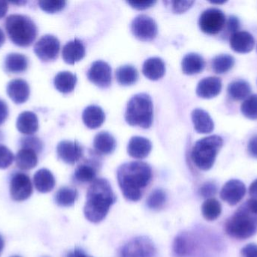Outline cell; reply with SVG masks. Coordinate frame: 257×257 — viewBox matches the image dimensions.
<instances>
[{"mask_svg":"<svg viewBox=\"0 0 257 257\" xmlns=\"http://www.w3.org/2000/svg\"><path fill=\"white\" fill-rule=\"evenodd\" d=\"M15 159L12 151L4 145L0 144V169L8 168Z\"/></svg>","mask_w":257,"mask_h":257,"instance_id":"cell-40","label":"cell"},{"mask_svg":"<svg viewBox=\"0 0 257 257\" xmlns=\"http://www.w3.org/2000/svg\"><path fill=\"white\" fill-rule=\"evenodd\" d=\"M87 77L96 85L108 88L111 82V66L102 60L94 62L87 72Z\"/></svg>","mask_w":257,"mask_h":257,"instance_id":"cell-12","label":"cell"},{"mask_svg":"<svg viewBox=\"0 0 257 257\" xmlns=\"http://www.w3.org/2000/svg\"><path fill=\"white\" fill-rule=\"evenodd\" d=\"M166 202V194L163 190L157 189L148 196L147 205L151 210H159L163 208Z\"/></svg>","mask_w":257,"mask_h":257,"instance_id":"cell-37","label":"cell"},{"mask_svg":"<svg viewBox=\"0 0 257 257\" xmlns=\"http://www.w3.org/2000/svg\"><path fill=\"white\" fill-rule=\"evenodd\" d=\"M33 180L35 187L39 193H49L55 187V178L53 174L46 168L38 170L35 174Z\"/></svg>","mask_w":257,"mask_h":257,"instance_id":"cell-24","label":"cell"},{"mask_svg":"<svg viewBox=\"0 0 257 257\" xmlns=\"http://www.w3.org/2000/svg\"><path fill=\"white\" fill-rule=\"evenodd\" d=\"M67 257H93L89 256V255L86 254L83 250H80V249H75V250H72V251L69 252L68 253Z\"/></svg>","mask_w":257,"mask_h":257,"instance_id":"cell-50","label":"cell"},{"mask_svg":"<svg viewBox=\"0 0 257 257\" xmlns=\"http://www.w3.org/2000/svg\"><path fill=\"white\" fill-rule=\"evenodd\" d=\"M74 178L75 181L81 184L93 183L96 180V169L92 164H81L75 170Z\"/></svg>","mask_w":257,"mask_h":257,"instance_id":"cell-36","label":"cell"},{"mask_svg":"<svg viewBox=\"0 0 257 257\" xmlns=\"http://www.w3.org/2000/svg\"><path fill=\"white\" fill-rule=\"evenodd\" d=\"M17 129L26 135H33L39 129V119L33 112L24 111L18 116Z\"/></svg>","mask_w":257,"mask_h":257,"instance_id":"cell-20","label":"cell"},{"mask_svg":"<svg viewBox=\"0 0 257 257\" xmlns=\"http://www.w3.org/2000/svg\"><path fill=\"white\" fill-rule=\"evenodd\" d=\"M39 7L47 13H56L60 12L64 9L66 3L61 0H54V1H39Z\"/></svg>","mask_w":257,"mask_h":257,"instance_id":"cell-39","label":"cell"},{"mask_svg":"<svg viewBox=\"0 0 257 257\" xmlns=\"http://www.w3.org/2000/svg\"><path fill=\"white\" fill-rule=\"evenodd\" d=\"M28 67V59L19 53H10L5 59V69L10 73H21Z\"/></svg>","mask_w":257,"mask_h":257,"instance_id":"cell-26","label":"cell"},{"mask_svg":"<svg viewBox=\"0 0 257 257\" xmlns=\"http://www.w3.org/2000/svg\"><path fill=\"white\" fill-rule=\"evenodd\" d=\"M78 192L70 187H62L55 195V202L60 207H70L78 199Z\"/></svg>","mask_w":257,"mask_h":257,"instance_id":"cell-33","label":"cell"},{"mask_svg":"<svg viewBox=\"0 0 257 257\" xmlns=\"http://www.w3.org/2000/svg\"><path fill=\"white\" fill-rule=\"evenodd\" d=\"M242 257H257V244H249L244 246L241 251Z\"/></svg>","mask_w":257,"mask_h":257,"instance_id":"cell-45","label":"cell"},{"mask_svg":"<svg viewBox=\"0 0 257 257\" xmlns=\"http://www.w3.org/2000/svg\"><path fill=\"white\" fill-rule=\"evenodd\" d=\"M128 5L131 6L133 9H138V10H145L148 9L155 4V1H141V2H127Z\"/></svg>","mask_w":257,"mask_h":257,"instance_id":"cell-46","label":"cell"},{"mask_svg":"<svg viewBox=\"0 0 257 257\" xmlns=\"http://www.w3.org/2000/svg\"><path fill=\"white\" fill-rule=\"evenodd\" d=\"M226 3V1L223 2H211V3L213 4H223V3Z\"/></svg>","mask_w":257,"mask_h":257,"instance_id":"cell-56","label":"cell"},{"mask_svg":"<svg viewBox=\"0 0 257 257\" xmlns=\"http://www.w3.org/2000/svg\"><path fill=\"white\" fill-rule=\"evenodd\" d=\"M216 193H217V187L215 184L211 182L204 184L199 190V193L204 198H209L210 199V197L214 196Z\"/></svg>","mask_w":257,"mask_h":257,"instance_id":"cell-43","label":"cell"},{"mask_svg":"<svg viewBox=\"0 0 257 257\" xmlns=\"http://www.w3.org/2000/svg\"><path fill=\"white\" fill-rule=\"evenodd\" d=\"M227 25H226V32L228 34L232 36L234 33L238 32L240 27L239 20L235 16H230L228 18Z\"/></svg>","mask_w":257,"mask_h":257,"instance_id":"cell-44","label":"cell"},{"mask_svg":"<svg viewBox=\"0 0 257 257\" xmlns=\"http://www.w3.org/2000/svg\"><path fill=\"white\" fill-rule=\"evenodd\" d=\"M226 17L220 9H208L204 11L199 20V25L203 33L215 35L220 33L225 26Z\"/></svg>","mask_w":257,"mask_h":257,"instance_id":"cell-8","label":"cell"},{"mask_svg":"<svg viewBox=\"0 0 257 257\" xmlns=\"http://www.w3.org/2000/svg\"><path fill=\"white\" fill-rule=\"evenodd\" d=\"M247 150L252 157L257 158V134L250 138L247 146Z\"/></svg>","mask_w":257,"mask_h":257,"instance_id":"cell-47","label":"cell"},{"mask_svg":"<svg viewBox=\"0 0 257 257\" xmlns=\"http://www.w3.org/2000/svg\"><path fill=\"white\" fill-rule=\"evenodd\" d=\"M205 62L203 57L196 53L187 54L181 62L182 70L187 75L199 73L205 68Z\"/></svg>","mask_w":257,"mask_h":257,"instance_id":"cell-25","label":"cell"},{"mask_svg":"<svg viewBox=\"0 0 257 257\" xmlns=\"http://www.w3.org/2000/svg\"><path fill=\"white\" fill-rule=\"evenodd\" d=\"M249 194L251 196V199L257 200V179L252 183L249 188Z\"/></svg>","mask_w":257,"mask_h":257,"instance_id":"cell-51","label":"cell"},{"mask_svg":"<svg viewBox=\"0 0 257 257\" xmlns=\"http://www.w3.org/2000/svg\"><path fill=\"white\" fill-rule=\"evenodd\" d=\"M54 86L63 94L70 93L76 85L77 77L75 74L68 71L60 72L54 78Z\"/></svg>","mask_w":257,"mask_h":257,"instance_id":"cell-29","label":"cell"},{"mask_svg":"<svg viewBox=\"0 0 257 257\" xmlns=\"http://www.w3.org/2000/svg\"><path fill=\"white\" fill-rule=\"evenodd\" d=\"M59 158L69 164H74L79 161L83 155L82 147L76 142L63 140L60 142L57 147Z\"/></svg>","mask_w":257,"mask_h":257,"instance_id":"cell-14","label":"cell"},{"mask_svg":"<svg viewBox=\"0 0 257 257\" xmlns=\"http://www.w3.org/2000/svg\"><path fill=\"white\" fill-rule=\"evenodd\" d=\"M116 78L119 84L121 85H132L137 81L139 73L134 66L131 65H124L120 66L116 70Z\"/></svg>","mask_w":257,"mask_h":257,"instance_id":"cell-32","label":"cell"},{"mask_svg":"<svg viewBox=\"0 0 257 257\" xmlns=\"http://www.w3.org/2000/svg\"><path fill=\"white\" fill-rule=\"evenodd\" d=\"M5 42H6V36H5L4 32L0 28V48L3 46Z\"/></svg>","mask_w":257,"mask_h":257,"instance_id":"cell-53","label":"cell"},{"mask_svg":"<svg viewBox=\"0 0 257 257\" xmlns=\"http://www.w3.org/2000/svg\"><path fill=\"white\" fill-rule=\"evenodd\" d=\"M93 146L99 153L108 155L115 149L116 140L109 133L102 131L96 134L93 140Z\"/></svg>","mask_w":257,"mask_h":257,"instance_id":"cell-27","label":"cell"},{"mask_svg":"<svg viewBox=\"0 0 257 257\" xmlns=\"http://www.w3.org/2000/svg\"><path fill=\"white\" fill-rule=\"evenodd\" d=\"M193 244L187 234H180L175 238L173 243V253L175 257H186L193 250Z\"/></svg>","mask_w":257,"mask_h":257,"instance_id":"cell-31","label":"cell"},{"mask_svg":"<svg viewBox=\"0 0 257 257\" xmlns=\"http://www.w3.org/2000/svg\"><path fill=\"white\" fill-rule=\"evenodd\" d=\"M33 193L31 181L24 173L15 174L11 181L10 194L13 200L23 202L27 200Z\"/></svg>","mask_w":257,"mask_h":257,"instance_id":"cell-11","label":"cell"},{"mask_svg":"<svg viewBox=\"0 0 257 257\" xmlns=\"http://www.w3.org/2000/svg\"><path fill=\"white\" fill-rule=\"evenodd\" d=\"M9 9V4L7 2L0 1V19L4 18Z\"/></svg>","mask_w":257,"mask_h":257,"instance_id":"cell-52","label":"cell"},{"mask_svg":"<svg viewBox=\"0 0 257 257\" xmlns=\"http://www.w3.org/2000/svg\"><path fill=\"white\" fill-rule=\"evenodd\" d=\"M15 160L17 166L21 170H31L37 165V152L29 148H22L17 153Z\"/></svg>","mask_w":257,"mask_h":257,"instance_id":"cell-28","label":"cell"},{"mask_svg":"<svg viewBox=\"0 0 257 257\" xmlns=\"http://www.w3.org/2000/svg\"><path fill=\"white\" fill-rule=\"evenodd\" d=\"M11 257H21V256H11Z\"/></svg>","mask_w":257,"mask_h":257,"instance_id":"cell-57","label":"cell"},{"mask_svg":"<svg viewBox=\"0 0 257 257\" xmlns=\"http://www.w3.org/2000/svg\"><path fill=\"white\" fill-rule=\"evenodd\" d=\"M194 2L193 1H173L171 2L172 5V11L175 13H184L192 7Z\"/></svg>","mask_w":257,"mask_h":257,"instance_id":"cell-42","label":"cell"},{"mask_svg":"<svg viewBox=\"0 0 257 257\" xmlns=\"http://www.w3.org/2000/svg\"><path fill=\"white\" fill-rule=\"evenodd\" d=\"M235 65V59L229 54H220L212 60L211 66L213 70L217 74L229 72Z\"/></svg>","mask_w":257,"mask_h":257,"instance_id":"cell-35","label":"cell"},{"mask_svg":"<svg viewBox=\"0 0 257 257\" xmlns=\"http://www.w3.org/2000/svg\"><path fill=\"white\" fill-rule=\"evenodd\" d=\"M157 250L154 243L147 237H138L122 247L120 257H156Z\"/></svg>","mask_w":257,"mask_h":257,"instance_id":"cell-7","label":"cell"},{"mask_svg":"<svg viewBox=\"0 0 257 257\" xmlns=\"http://www.w3.org/2000/svg\"><path fill=\"white\" fill-rule=\"evenodd\" d=\"M117 176L125 199L130 202H138L152 179V170L147 163L131 161L119 167Z\"/></svg>","mask_w":257,"mask_h":257,"instance_id":"cell-1","label":"cell"},{"mask_svg":"<svg viewBox=\"0 0 257 257\" xmlns=\"http://www.w3.org/2000/svg\"><path fill=\"white\" fill-rule=\"evenodd\" d=\"M245 194L246 187L244 183L238 180H231L222 188L220 198L231 206H234L242 200Z\"/></svg>","mask_w":257,"mask_h":257,"instance_id":"cell-13","label":"cell"},{"mask_svg":"<svg viewBox=\"0 0 257 257\" xmlns=\"http://www.w3.org/2000/svg\"><path fill=\"white\" fill-rule=\"evenodd\" d=\"M221 80L217 77H208L199 81L196 88V94L199 98L211 99L215 98L221 92Z\"/></svg>","mask_w":257,"mask_h":257,"instance_id":"cell-16","label":"cell"},{"mask_svg":"<svg viewBox=\"0 0 257 257\" xmlns=\"http://www.w3.org/2000/svg\"><path fill=\"white\" fill-rule=\"evenodd\" d=\"M230 46L235 52L246 54L253 50L255 45L253 36L248 32L238 31L230 36Z\"/></svg>","mask_w":257,"mask_h":257,"instance_id":"cell-17","label":"cell"},{"mask_svg":"<svg viewBox=\"0 0 257 257\" xmlns=\"http://www.w3.org/2000/svg\"><path fill=\"white\" fill-rule=\"evenodd\" d=\"M223 138L212 135L198 140L192 150L193 163L202 170H208L215 162L216 157L223 146Z\"/></svg>","mask_w":257,"mask_h":257,"instance_id":"cell-6","label":"cell"},{"mask_svg":"<svg viewBox=\"0 0 257 257\" xmlns=\"http://www.w3.org/2000/svg\"><path fill=\"white\" fill-rule=\"evenodd\" d=\"M241 111L247 119H257V95L248 97L241 104Z\"/></svg>","mask_w":257,"mask_h":257,"instance_id":"cell-38","label":"cell"},{"mask_svg":"<svg viewBox=\"0 0 257 257\" xmlns=\"http://www.w3.org/2000/svg\"><path fill=\"white\" fill-rule=\"evenodd\" d=\"M84 55L85 48L84 44L77 39L66 43L62 51L63 60L69 64H75L76 62L84 58Z\"/></svg>","mask_w":257,"mask_h":257,"instance_id":"cell-18","label":"cell"},{"mask_svg":"<svg viewBox=\"0 0 257 257\" xmlns=\"http://www.w3.org/2000/svg\"><path fill=\"white\" fill-rule=\"evenodd\" d=\"M82 119L87 128L96 129L103 124L105 119V113L98 106H89L83 112Z\"/></svg>","mask_w":257,"mask_h":257,"instance_id":"cell-23","label":"cell"},{"mask_svg":"<svg viewBox=\"0 0 257 257\" xmlns=\"http://www.w3.org/2000/svg\"><path fill=\"white\" fill-rule=\"evenodd\" d=\"M246 208L252 213V214L257 215V200L256 199H250L247 200V202L244 204Z\"/></svg>","mask_w":257,"mask_h":257,"instance_id":"cell-49","label":"cell"},{"mask_svg":"<svg viewBox=\"0 0 257 257\" xmlns=\"http://www.w3.org/2000/svg\"><path fill=\"white\" fill-rule=\"evenodd\" d=\"M226 234L238 240H244L257 232V215L252 214L243 205L236 212L228 219L225 224Z\"/></svg>","mask_w":257,"mask_h":257,"instance_id":"cell-4","label":"cell"},{"mask_svg":"<svg viewBox=\"0 0 257 257\" xmlns=\"http://www.w3.org/2000/svg\"><path fill=\"white\" fill-rule=\"evenodd\" d=\"M59 39L53 35H45L36 42L34 52L42 61L48 62L55 60L60 51Z\"/></svg>","mask_w":257,"mask_h":257,"instance_id":"cell-9","label":"cell"},{"mask_svg":"<svg viewBox=\"0 0 257 257\" xmlns=\"http://www.w3.org/2000/svg\"><path fill=\"white\" fill-rule=\"evenodd\" d=\"M6 30L11 41L20 47L30 46L38 34L34 21L23 15H11L6 18Z\"/></svg>","mask_w":257,"mask_h":257,"instance_id":"cell-3","label":"cell"},{"mask_svg":"<svg viewBox=\"0 0 257 257\" xmlns=\"http://www.w3.org/2000/svg\"><path fill=\"white\" fill-rule=\"evenodd\" d=\"M21 145L22 148H29L36 152H41L42 149V141L36 137H27L21 139Z\"/></svg>","mask_w":257,"mask_h":257,"instance_id":"cell-41","label":"cell"},{"mask_svg":"<svg viewBox=\"0 0 257 257\" xmlns=\"http://www.w3.org/2000/svg\"><path fill=\"white\" fill-rule=\"evenodd\" d=\"M12 4L17 5V6H22V5H25L27 3L26 1H18V2H11Z\"/></svg>","mask_w":257,"mask_h":257,"instance_id":"cell-54","label":"cell"},{"mask_svg":"<svg viewBox=\"0 0 257 257\" xmlns=\"http://www.w3.org/2000/svg\"><path fill=\"white\" fill-rule=\"evenodd\" d=\"M192 121L195 129L199 134H209L214 128V124L210 115L202 109L192 112Z\"/></svg>","mask_w":257,"mask_h":257,"instance_id":"cell-21","label":"cell"},{"mask_svg":"<svg viewBox=\"0 0 257 257\" xmlns=\"http://www.w3.org/2000/svg\"><path fill=\"white\" fill-rule=\"evenodd\" d=\"M152 149L151 141L145 137H133L128 143L127 152L130 156L137 159L146 158Z\"/></svg>","mask_w":257,"mask_h":257,"instance_id":"cell-19","label":"cell"},{"mask_svg":"<svg viewBox=\"0 0 257 257\" xmlns=\"http://www.w3.org/2000/svg\"><path fill=\"white\" fill-rule=\"evenodd\" d=\"M228 94L234 101L247 99L251 92L250 84L244 80H235L228 86Z\"/></svg>","mask_w":257,"mask_h":257,"instance_id":"cell-30","label":"cell"},{"mask_svg":"<svg viewBox=\"0 0 257 257\" xmlns=\"http://www.w3.org/2000/svg\"><path fill=\"white\" fill-rule=\"evenodd\" d=\"M222 212L221 205L215 199H207L202 206V213L204 218L208 221L217 220Z\"/></svg>","mask_w":257,"mask_h":257,"instance_id":"cell-34","label":"cell"},{"mask_svg":"<svg viewBox=\"0 0 257 257\" xmlns=\"http://www.w3.org/2000/svg\"><path fill=\"white\" fill-rule=\"evenodd\" d=\"M125 119L131 126L149 128L153 122V103L151 97L145 93L133 96L128 102Z\"/></svg>","mask_w":257,"mask_h":257,"instance_id":"cell-5","label":"cell"},{"mask_svg":"<svg viewBox=\"0 0 257 257\" xmlns=\"http://www.w3.org/2000/svg\"><path fill=\"white\" fill-rule=\"evenodd\" d=\"M166 66L164 62L159 57H151L145 60L142 68V72L145 77L151 80L160 79L164 75Z\"/></svg>","mask_w":257,"mask_h":257,"instance_id":"cell-22","label":"cell"},{"mask_svg":"<svg viewBox=\"0 0 257 257\" xmlns=\"http://www.w3.org/2000/svg\"><path fill=\"white\" fill-rule=\"evenodd\" d=\"M131 30L133 35L139 40L151 41L157 36V23L151 17L139 15L132 22Z\"/></svg>","mask_w":257,"mask_h":257,"instance_id":"cell-10","label":"cell"},{"mask_svg":"<svg viewBox=\"0 0 257 257\" xmlns=\"http://www.w3.org/2000/svg\"><path fill=\"white\" fill-rule=\"evenodd\" d=\"M9 116V108L7 104L3 100L0 99V125H3Z\"/></svg>","mask_w":257,"mask_h":257,"instance_id":"cell-48","label":"cell"},{"mask_svg":"<svg viewBox=\"0 0 257 257\" xmlns=\"http://www.w3.org/2000/svg\"><path fill=\"white\" fill-rule=\"evenodd\" d=\"M117 198L107 180L98 178L90 184L84 213L86 219L93 223L102 221L115 203Z\"/></svg>","mask_w":257,"mask_h":257,"instance_id":"cell-2","label":"cell"},{"mask_svg":"<svg viewBox=\"0 0 257 257\" xmlns=\"http://www.w3.org/2000/svg\"><path fill=\"white\" fill-rule=\"evenodd\" d=\"M4 240H3V237L0 235V252L3 250V247H4Z\"/></svg>","mask_w":257,"mask_h":257,"instance_id":"cell-55","label":"cell"},{"mask_svg":"<svg viewBox=\"0 0 257 257\" xmlns=\"http://www.w3.org/2000/svg\"><path fill=\"white\" fill-rule=\"evenodd\" d=\"M6 92L14 103L17 104H24L30 97V86L25 80L15 78L9 81Z\"/></svg>","mask_w":257,"mask_h":257,"instance_id":"cell-15","label":"cell"}]
</instances>
